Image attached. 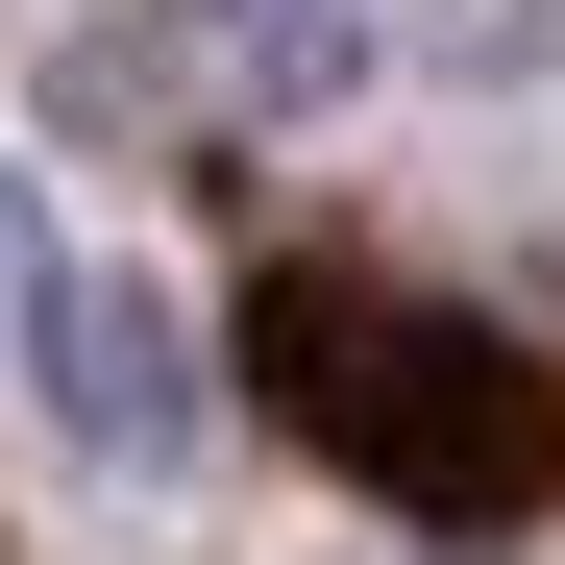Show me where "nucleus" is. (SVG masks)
Listing matches in <instances>:
<instances>
[{
  "mask_svg": "<svg viewBox=\"0 0 565 565\" xmlns=\"http://www.w3.org/2000/svg\"><path fill=\"white\" fill-rule=\"evenodd\" d=\"M246 369H270V418H296L320 467H369L394 516H541L565 492L541 344L394 296V270H270V296H246Z\"/></svg>",
  "mask_w": 565,
  "mask_h": 565,
  "instance_id": "obj_1",
  "label": "nucleus"
},
{
  "mask_svg": "<svg viewBox=\"0 0 565 565\" xmlns=\"http://www.w3.org/2000/svg\"><path fill=\"white\" fill-rule=\"evenodd\" d=\"M25 394H50L74 467H198V320L148 270H50L25 246Z\"/></svg>",
  "mask_w": 565,
  "mask_h": 565,
  "instance_id": "obj_2",
  "label": "nucleus"
}]
</instances>
